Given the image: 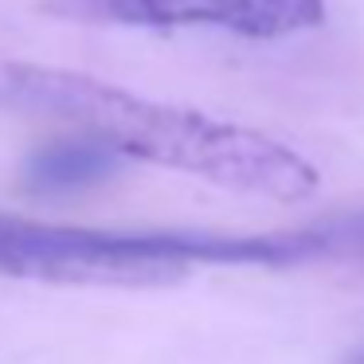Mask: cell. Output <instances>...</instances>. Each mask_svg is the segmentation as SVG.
I'll use <instances>...</instances> for the list:
<instances>
[{
	"instance_id": "4",
	"label": "cell",
	"mask_w": 364,
	"mask_h": 364,
	"mask_svg": "<svg viewBox=\"0 0 364 364\" xmlns=\"http://www.w3.org/2000/svg\"><path fill=\"white\" fill-rule=\"evenodd\" d=\"M118 168H122L118 149L79 134V137H67V141H55V145L36 153L24 168V188L40 192V196L79 192V188H90V184L110 181Z\"/></svg>"
},
{
	"instance_id": "6",
	"label": "cell",
	"mask_w": 364,
	"mask_h": 364,
	"mask_svg": "<svg viewBox=\"0 0 364 364\" xmlns=\"http://www.w3.org/2000/svg\"><path fill=\"white\" fill-rule=\"evenodd\" d=\"M348 364H364V353H356V356H353V360H348Z\"/></svg>"
},
{
	"instance_id": "1",
	"label": "cell",
	"mask_w": 364,
	"mask_h": 364,
	"mask_svg": "<svg viewBox=\"0 0 364 364\" xmlns=\"http://www.w3.org/2000/svg\"><path fill=\"white\" fill-rule=\"evenodd\" d=\"M4 90L16 102L118 149L122 157L192 173L220 188L270 196L282 204L317 192V168L301 153L235 122H215L184 106L153 102L63 67L9 63Z\"/></svg>"
},
{
	"instance_id": "5",
	"label": "cell",
	"mask_w": 364,
	"mask_h": 364,
	"mask_svg": "<svg viewBox=\"0 0 364 364\" xmlns=\"http://www.w3.org/2000/svg\"><path fill=\"white\" fill-rule=\"evenodd\" d=\"M321 235V251L325 255H364V212H353L345 220H329V223H314Z\"/></svg>"
},
{
	"instance_id": "3",
	"label": "cell",
	"mask_w": 364,
	"mask_h": 364,
	"mask_svg": "<svg viewBox=\"0 0 364 364\" xmlns=\"http://www.w3.org/2000/svg\"><path fill=\"white\" fill-rule=\"evenodd\" d=\"M48 16L110 28H228L247 40H278L317 28L325 0H43Z\"/></svg>"
},
{
	"instance_id": "2",
	"label": "cell",
	"mask_w": 364,
	"mask_h": 364,
	"mask_svg": "<svg viewBox=\"0 0 364 364\" xmlns=\"http://www.w3.org/2000/svg\"><path fill=\"white\" fill-rule=\"evenodd\" d=\"M314 259L309 231L208 235V231H102L0 215V274L67 286H173L200 262L286 267Z\"/></svg>"
}]
</instances>
